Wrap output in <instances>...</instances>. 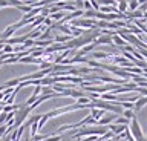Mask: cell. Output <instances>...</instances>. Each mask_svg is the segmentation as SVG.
Listing matches in <instances>:
<instances>
[{
	"label": "cell",
	"mask_w": 147,
	"mask_h": 141,
	"mask_svg": "<svg viewBox=\"0 0 147 141\" xmlns=\"http://www.w3.org/2000/svg\"><path fill=\"white\" fill-rule=\"evenodd\" d=\"M31 107L25 106V103H20V107L16 111V115H14V130H17L23 123H26V120L29 118V113H31Z\"/></svg>",
	"instance_id": "obj_1"
},
{
	"label": "cell",
	"mask_w": 147,
	"mask_h": 141,
	"mask_svg": "<svg viewBox=\"0 0 147 141\" xmlns=\"http://www.w3.org/2000/svg\"><path fill=\"white\" fill-rule=\"evenodd\" d=\"M129 130H130V134H132V136H133V140H135V141H147V136L142 134V129H141L140 123H138V120H136V117L130 121V124H129Z\"/></svg>",
	"instance_id": "obj_2"
},
{
	"label": "cell",
	"mask_w": 147,
	"mask_h": 141,
	"mask_svg": "<svg viewBox=\"0 0 147 141\" xmlns=\"http://www.w3.org/2000/svg\"><path fill=\"white\" fill-rule=\"evenodd\" d=\"M71 26H75V28H87V29H92L96 26V20L94 19H77V20H72L71 22Z\"/></svg>",
	"instance_id": "obj_3"
},
{
	"label": "cell",
	"mask_w": 147,
	"mask_h": 141,
	"mask_svg": "<svg viewBox=\"0 0 147 141\" xmlns=\"http://www.w3.org/2000/svg\"><path fill=\"white\" fill-rule=\"evenodd\" d=\"M118 117L119 115H117V113H106V115L98 121V126H110V124H113V121L117 120Z\"/></svg>",
	"instance_id": "obj_4"
},
{
	"label": "cell",
	"mask_w": 147,
	"mask_h": 141,
	"mask_svg": "<svg viewBox=\"0 0 147 141\" xmlns=\"http://www.w3.org/2000/svg\"><path fill=\"white\" fill-rule=\"evenodd\" d=\"M95 46H100V45H109V46H113V42H112V37L109 35H100L98 38L94 42Z\"/></svg>",
	"instance_id": "obj_5"
},
{
	"label": "cell",
	"mask_w": 147,
	"mask_h": 141,
	"mask_svg": "<svg viewBox=\"0 0 147 141\" xmlns=\"http://www.w3.org/2000/svg\"><path fill=\"white\" fill-rule=\"evenodd\" d=\"M104 115H106V111H103V109H95V107H94V109H90V117L94 118L96 123H98Z\"/></svg>",
	"instance_id": "obj_6"
},
{
	"label": "cell",
	"mask_w": 147,
	"mask_h": 141,
	"mask_svg": "<svg viewBox=\"0 0 147 141\" xmlns=\"http://www.w3.org/2000/svg\"><path fill=\"white\" fill-rule=\"evenodd\" d=\"M94 49H95V45H94V43L87 45V46H83L81 49H78V51L75 52V57H83L84 54H87V52H92Z\"/></svg>",
	"instance_id": "obj_7"
},
{
	"label": "cell",
	"mask_w": 147,
	"mask_h": 141,
	"mask_svg": "<svg viewBox=\"0 0 147 141\" xmlns=\"http://www.w3.org/2000/svg\"><path fill=\"white\" fill-rule=\"evenodd\" d=\"M147 104V97H140V100H138V101L135 103V107H133V112H140L142 107H144Z\"/></svg>",
	"instance_id": "obj_8"
},
{
	"label": "cell",
	"mask_w": 147,
	"mask_h": 141,
	"mask_svg": "<svg viewBox=\"0 0 147 141\" xmlns=\"http://www.w3.org/2000/svg\"><path fill=\"white\" fill-rule=\"evenodd\" d=\"M103 58H106V60H109V58H110V55H109L107 52H103V51H101V52H98V51H96V52H94V54H92V58H90V60H95V61H98V60H103Z\"/></svg>",
	"instance_id": "obj_9"
},
{
	"label": "cell",
	"mask_w": 147,
	"mask_h": 141,
	"mask_svg": "<svg viewBox=\"0 0 147 141\" xmlns=\"http://www.w3.org/2000/svg\"><path fill=\"white\" fill-rule=\"evenodd\" d=\"M118 11H119V14H126L129 11V2H126V0L118 2Z\"/></svg>",
	"instance_id": "obj_10"
},
{
	"label": "cell",
	"mask_w": 147,
	"mask_h": 141,
	"mask_svg": "<svg viewBox=\"0 0 147 141\" xmlns=\"http://www.w3.org/2000/svg\"><path fill=\"white\" fill-rule=\"evenodd\" d=\"M140 5H141V3L138 2V0H132V2H129V11L127 12H133V11L140 9Z\"/></svg>",
	"instance_id": "obj_11"
},
{
	"label": "cell",
	"mask_w": 147,
	"mask_h": 141,
	"mask_svg": "<svg viewBox=\"0 0 147 141\" xmlns=\"http://www.w3.org/2000/svg\"><path fill=\"white\" fill-rule=\"evenodd\" d=\"M48 120H49V118H48V115H46V113H41V118H40V121L37 123V127H38V130H40V129H43V127H45V124L48 123Z\"/></svg>",
	"instance_id": "obj_12"
},
{
	"label": "cell",
	"mask_w": 147,
	"mask_h": 141,
	"mask_svg": "<svg viewBox=\"0 0 147 141\" xmlns=\"http://www.w3.org/2000/svg\"><path fill=\"white\" fill-rule=\"evenodd\" d=\"M123 117L126 118V120L132 121V120H133V118H135L136 115H135V112H133V111H124V112H123Z\"/></svg>",
	"instance_id": "obj_13"
},
{
	"label": "cell",
	"mask_w": 147,
	"mask_h": 141,
	"mask_svg": "<svg viewBox=\"0 0 147 141\" xmlns=\"http://www.w3.org/2000/svg\"><path fill=\"white\" fill-rule=\"evenodd\" d=\"M3 54H14V49H12V46L11 45H5L3 46V51H2Z\"/></svg>",
	"instance_id": "obj_14"
},
{
	"label": "cell",
	"mask_w": 147,
	"mask_h": 141,
	"mask_svg": "<svg viewBox=\"0 0 147 141\" xmlns=\"http://www.w3.org/2000/svg\"><path fill=\"white\" fill-rule=\"evenodd\" d=\"M43 141H63V136H60V135H54V136H48L46 140Z\"/></svg>",
	"instance_id": "obj_15"
},
{
	"label": "cell",
	"mask_w": 147,
	"mask_h": 141,
	"mask_svg": "<svg viewBox=\"0 0 147 141\" xmlns=\"http://www.w3.org/2000/svg\"><path fill=\"white\" fill-rule=\"evenodd\" d=\"M90 5H92V8H94V11H100V3H98V2L92 0V2H90Z\"/></svg>",
	"instance_id": "obj_16"
},
{
	"label": "cell",
	"mask_w": 147,
	"mask_h": 141,
	"mask_svg": "<svg viewBox=\"0 0 147 141\" xmlns=\"http://www.w3.org/2000/svg\"><path fill=\"white\" fill-rule=\"evenodd\" d=\"M90 8H92L90 2H84V11H90Z\"/></svg>",
	"instance_id": "obj_17"
},
{
	"label": "cell",
	"mask_w": 147,
	"mask_h": 141,
	"mask_svg": "<svg viewBox=\"0 0 147 141\" xmlns=\"http://www.w3.org/2000/svg\"><path fill=\"white\" fill-rule=\"evenodd\" d=\"M3 98H5V95H3V92H0V101H2Z\"/></svg>",
	"instance_id": "obj_18"
},
{
	"label": "cell",
	"mask_w": 147,
	"mask_h": 141,
	"mask_svg": "<svg viewBox=\"0 0 147 141\" xmlns=\"http://www.w3.org/2000/svg\"><path fill=\"white\" fill-rule=\"evenodd\" d=\"M142 38H144V40H146V42H147V34H146V35H144V37H142Z\"/></svg>",
	"instance_id": "obj_19"
},
{
	"label": "cell",
	"mask_w": 147,
	"mask_h": 141,
	"mask_svg": "<svg viewBox=\"0 0 147 141\" xmlns=\"http://www.w3.org/2000/svg\"><path fill=\"white\" fill-rule=\"evenodd\" d=\"M3 66V61H0V67H2Z\"/></svg>",
	"instance_id": "obj_20"
},
{
	"label": "cell",
	"mask_w": 147,
	"mask_h": 141,
	"mask_svg": "<svg viewBox=\"0 0 147 141\" xmlns=\"http://www.w3.org/2000/svg\"><path fill=\"white\" fill-rule=\"evenodd\" d=\"M0 141H3V140H2V138H0Z\"/></svg>",
	"instance_id": "obj_21"
}]
</instances>
